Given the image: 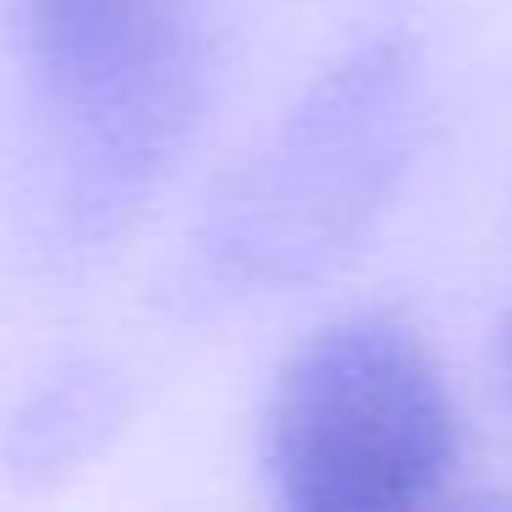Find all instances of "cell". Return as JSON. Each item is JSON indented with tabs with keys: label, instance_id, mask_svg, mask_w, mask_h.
I'll return each instance as SVG.
<instances>
[{
	"label": "cell",
	"instance_id": "6da1fadb",
	"mask_svg": "<svg viewBox=\"0 0 512 512\" xmlns=\"http://www.w3.org/2000/svg\"><path fill=\"white\" fill-rule=\"evenodd\" d=\"M265 479L292 512H391L435 501L463 430L430 347L397 314L325 320L287 353L259 424Z\"/></svg>",
	"mask_w": 512,
	"mask_h": 512
},
{
	"label": "cell",
	"instance_id": "3957f363",
	"mask_svg": "<svg viewBox=\"0 0 512 512\" xmlns=\"http://www.w3.org/2000/svg\"><path fill=\"white\" fill-rule=\"evenodd\" d=\"M17 23L83 188L100 204L149 193L204 105L188 0H17Z\"/></svg>",
	"mask_w": 512,
	"mask_h": 512
},
{
	"label": "cell",
	"instance_id": "277c9868",
	"mask_svg": "<svg viewBox=\"0 0 512 512\" xmlns=\"http://www.w3.org/2000/svg\"><path fill=\"white\" fill-rule=\"evenodd\" d=\"M490 375H496V397H501V408H507V419H512V314L501 320V331H496V353H490Z\"/></svg>",
	"mask_w": 512,
	"mask_h": 512
},
{
	"label": "cell",
	"instance_id": "7a4b0ae2",
	"mask_svg": "<svg viewBox=\"0 0 512 512\" xmlns=\"http://www.w3.org/2000/svg\"><path fill=\"white\" fill-rule=\"evenodd\" d=\"M419 127V67L397 39L342 56L248 160L215 254L248 281H303L358 243Z\"/></svg>",
	"mask_w": 512,
	"mask_h": 512
}]
</instances>
